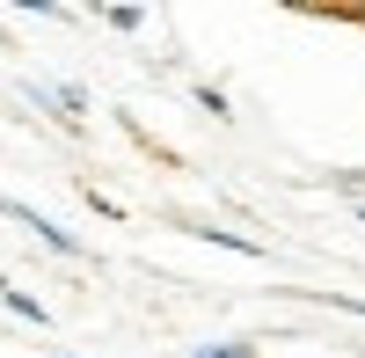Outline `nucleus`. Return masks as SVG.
I'll list each match as a JSON object with an SVG mask.
<instances>
[{
  "mask_svg": "<svg viewBox=\"0 0 365 358\" xmlns=\"http://www.w3.org/2000/svg\"><path fill=\"white\" fill-rule=\"evenodd\" d=\"M0 213H8V220H22V227H29V234H37V242H44V249H58V256H81V242H73V234H66V227H58V220H44V213H37V205H22V198H8V190H0Z\"/></svg>",
  "mask_w": 365,
  "mask_h": 358,
  "instance_id": "obj_1",
  "label": "nucleus"
},
{
  "mask_svg": "<svg viewBox=\"0 0 365 358\" xmlns=\"http://www.w3.org/2000/svg\"><path fill=\"white\" fill-rule=\"evenodd\" d=\"M0 300H8V307H15L22 322H37V329L51 322V307H44V300H29V292H22V285H8V278H0Z\"/></svg>",
  "mask_w": 365,
  "mask_h": 358,
  "instance_id": "obj_2",
  "label": "nucleus"
},
{
  "mask_svg": "<svg viewBox=\"0 0 365 358\" xmlns=\"http://www.w3.org/2000/svg\"><path fill=\"white\" fill-rule=\"evenodd\" d=\"M190 358H256V344L249 337H220V344H197Z\"/></svg>",
  "mask_w": 365,
  "mask_h": 358,
  "instance_id": "obj_3",
  "label": "nucleus"
},
{
  "mask_svg": "<svg viewBox=\"0 0 365 358\" xmlns=\"http://www.w3.org/2000/svg\"><path fill=\"white\" fill-rule=\"evenodd\" d=\"M103 22H110V29H125V37H132V29H146L139 8H103Z\"/></svg>",
  "mask_w": 365,
  "mask_h": 358,
  "instance_id": "obj_4",
  "label": "nucleus"
}]
</instances>
